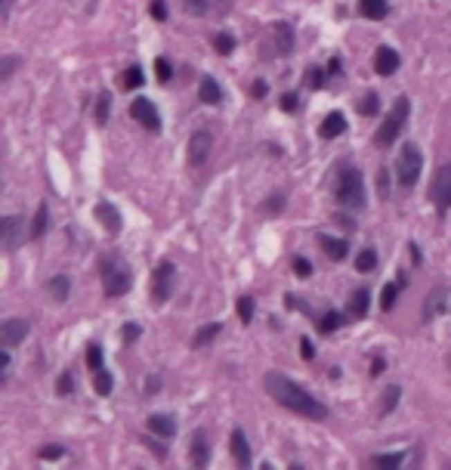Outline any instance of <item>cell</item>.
<instances>
[{
  "instance_id": "6da1fadb",
  "label": "cell",
  "mask_w": 451,
  "mask_h": 470,
  "mask_svg": "<svg viewBox=\"0 0 451 470\" xmlns=\"http://www.w3.org/2000/svg\"><path fill=\"white\" fill-rule=\"evenodd\" d=\"M263 387L278 406H284L288 412L303 415V418H313V421H324L328 418V408L315 399L313 393H306V387H300L297 381H291L288 374L282 372H269L263 377Z\"/></svg>"
},
{
  "instance_id": "7a4b0ae2",
  "label": "cell",
  "mask_w": 451,
  "mask_h": 470,
  "mask_svg": "<svg viewBox=\"0 0 451 470\" xmlns=\"http://www.w3.org/2000/svg\"><path fill=\"white\" fill-rule=\"evenodd\" d=\"M337 201L349 210L365 208V177L359 168H343L337 177Z\"/></svg>"
},
{
  "instance_id": "3957f363",
  "label": "cell",
  "mask_w": 451,
  "mask_h": 470,
  "mask_svg": "<svg viewBox=\"0 0 451 470\" xmlns=\"http://www.w3.org/2000/svg\"><path fill=\"white\" fill-rule=\"evenodd\" d=\"M99 275H102V288H105V294L109 297L127 294L130 282H134L127 263H121L118 257H102V260H99Z\"/></svg>"
},
{
  "instance_id": "277c9868",
  "label": "cell",
  "mask_w": 451,
  "mask_h": 470,
  "mask_svg": "<svg viewBox=\"0 0 451 470\" xmlns=\"http://www.w3.org/2000/svg\"><path fill=\"white\" fill-rule=\"evenodd\" d=\"M408 111H411L408 96H399L396 99V105H393V111L387 115V121H383L380 127H377V134H374V143L380 145V149H387V145L396 143V136L402 134V127H405V121H408Z\"/></svg>"
},
{
  "instance_id": "5b68a950",
  "label": "cell",
  "mask_w": 451,
  "mask_h": 470,
  "mask_svg": "<svg viewBox=\"0 0 451 470\" xmlns=\"http://www.w3.org/2000/svg\"><path fill=\"white\" fill-rule=\"evenodd\" d=\"M421 168H423V155L414 143H405L399 152V161H396V180H399L402 189H411L421 177Z\"/></svg>"
},
{
  "instance_id": "8992f818",
  "label": "cell",
  "mask_w": 451,
  "mask_h": 470,
  "mask_svg": "<svg viewBox=\"0 0 451 470\" xmlns=\"http://www.w3.org/2000/svg\"><path fill=\"white\" fill-rule=\"evenodd\" d=\"M174 263L161 260L155 266V275H151V300L155 303H167L170 294H174Z\"/></svg>"
},
{
  "instance_id": "52a82bcc",
  "label": "cell",
  "mask_w": 451,
  "mask_h": 470,
  "mask_svg": "<svg viewBox=\"0 0 451 470\" xmlns=\"http://www.w3.org/2000/svg\"><path fill=\"white\" fill-rule=\"evenodd\" d=\"M430 198H433L439 214H445V210L451 208V164L436 170L433 183H430Z\"/></svg>"
},
{
  "instance_id": "ba28073f",
  "label": "cell",
  "mask_w": 451,
  "mask_h": 470,
  "mask_svg": "<svg viewBox=\"0 0 451 470\" xmlns=\"http://www.w3.org/2000/svg\"><path fill=\"white\" fill-rule=\"evenodd\" d=\"M0 238H3V251H16L25 238V220L16 214H6L0 220Z\"/></svg>"
},
{
  "instance_id": "9c48e42d",
  "label": "cell",
  "mask_w": 451,
  "mask_h": 470,
  "mask_svg": "<svg viewBox=\"0 0 451 470\" xmlns=\"http://www.w3.org/2000/svg\"><path fill=\"white\" fill-rule=\"evenodd\" d=\"M130 115H134L145 130H151V134H158V130H161V118H158L155 102H149L145 96H136V99H134V105H130Z\"/></svg>"
},
{
  "instance_id": "30bf717a",
  "label": "cell",
  "mask_w": 451,
  "mask_h": 470,
  "mask_svg": "<svg viewBox=\"0 0 451 470\" xmlns=\"http://www.w3.org/2000/svg\"><path fill=\"white\" fill-rule=\"evenodd\" d=\"M25 337H28V322L25 319H3L0 322V343H3L6 350L22 343Z\"/></svg>"
},
{
  "instance_id": "8fae6325",
  "label": "cell",
  "mask_w": 451,
  "mask_h": 470,
  "mask_svg": "<svg viewBox=\"0 0 451 470\" xmlns=\"http://www.w3.org/2000/svg\"><path fill=\"white\" fill-rule=\"evenodd\" d=\"M272 50L278 56H291L294 53V28L288 22H272Z\"/></svg>"
},
{
  "instance_id": "7c38bea8",
  "label": "cell",
  "mask_w": 451,
  "mask_h": 470,
  "mask_svg": "<svg viewBox=\"0 0 451 470\" xmlns=\"http://www.w3.org/2000/svg\"><path fill=\"white\" fill-rule=\"evenodd\" d=\"M210 134L208 130H195L192 134V140H189V164H195V168H201L204 161H208V155H210Z\"/></svg>"
},
{
  "instance_id": "4fadbf2b",
  "label": "cell",
  "mask_w": 451,
  "mask_h": 470,
  "mask_svg": "<svg viewBox=\"0 0 451 470\" xmlns=\"http://www.w3.org/2000/svg\"><path fill=\"white\" fill-rule=\"evenodd\" d=\"M399 65H402V59H399V53H396L393 47H377V53H374L377 75L389 78V75H396V71H399Z\"/></svg>"
},
{
  "instance_id": "5bb4252c",
  "label": "cell",
  "mask_w": 451,
  "mask_h": 470,
  "mask_svg": "<svg viewBox=\"0 0 451 470\" xmlns=\"http://www.w3.org/2000/svg\"><path fill=\"white\" fill-rule=\"evenodd\" d=\"M189 458H192V467H208L210 464V446H208V436H204L201 430H198V433H192Z\"/></svg>"
},
{
  "instance_id": "9a60e30c",
  "label": "cell",
  "mask_w": 451,
  "mask_h": 470,
  "mask_svg": "<svg viewBox=\"0 0 451 470\" xmlns=\"http://www.w3.org/2000/svg\"><path fill=\"white\" fill-rule=\"evenodd\" d=\"M229 452H232V458H235V464H241V467L250 464V446H248V436H244V430H232V436H229Z\"/></svg>"
},
{
  "instance_id": "2e32d148",
  "label": "cell",
  "mask_w": 451,
  "mask_h": 470,
  "mask_svg": "<svg viewBox=\"0 0 451 470\" xmlns=\"http://www.w3.org/2000/svg\"><path fill=\"white\" fill-rule=\"evenodd\" d=\"M93 214H96V220L102 223V226L109 229L111 235H115V233H121V214H118V208H115V204H109V201H99Z\"/></svg>"
},
{
  "instance_id": "e0dca14e",
  "label": "cell",
  "mask_w": 451,
  "mask_h": 470,
  "mask_svg": "<svg viewBox=\"0 0 451 470\" xmlns=\"http://www.w3.org/2000/svg\"><path fill=\"white\" fill-rule=\"evenodd\" d=\"M318 248L331 257V260H343L349 251V238H334V235H318Z\"/></svg>"
},
{
  "instance_id": "ac0fdd59",
  "label": "cell",
  "mask_w": 451,
  "mask_h": 470,
  "mask_svg": "<svg viewBox=\"0 0 451 470\" xmlns=\"http://www.w3.org/2000/svg\"><path fill=\"white\" fill-rule=\"evenodd\" d=\"M445 300H448V288L445 284H436L433 294H430V300H427V307H423V322H430L433 316L445 313Z\"/></svg>"
},
{
  "instance_id": "d6986e66",
  "label": "cell",
  "mask_w": 451,
  "mask_h": 470,
  "mask_svg": "<svg viewBox=\"0 0 451 470\" xmlns=\"http://www.w3.org/2000/svg\"><path fill=\"white\" fill-rule=\"evenodd\" d=\"M149 430L155 436H161V440H170V436L176 433L174 415H149Z\"/></svg>"
},
{
  "instance_id": "ffe728a7",
  "label": "cell",
  "mask_w": 451,
  "mask_h": 470,
  "mask_svg": "<svg viewBox=\"0 0 451 470\" xmlns=\"http://www.w3.org/2000/svg\"><path fill=\"white\" fill-rule=\"evenodd\" d=\"M322 140H334V136H340V134H347V118L340 115V111H331L328 118L322 121Z\"/></svg>"
},
{
  "instance_id": "44dd1931",
  "label": "cell",
  "mask_w": 451,
  "mask_h": 470,
  "mask_svg": "<svg viewBox=\"0 0 451 470\" xmlns=\"http://www.w3.org/2000/svg\"><path fill=\"white\" fill-rule=\"evenodd\" d=\"M46 294H50L56 303H65L71 294V279L68 275H53V279L46 282Z\"/></svg>"
},
{
  "instance_id": "7402d4cb",
  "label": "cell",
  "mask_w": 451,
  "mask_h": 470,
  "mask_svg": "<svg viewBox=\"0 0 451 470\" xmlns=\"http://www.w3.org/2000/svg\"><path fill=\"white\" fill-rule=\"evenodd\" d=\"M402 284H405V275H399L396 282L383 284V294H380V309L383 313H389V309L396 307V300H399V294H402Z\"/></svg>"
},
{
  "instance_id": "603a6c76",
  "label": "cell",
  "mask_w": 451,
  "mask_h": 470,
  "mask_svg": "<svg viewBox=\"0 0 451 470\" xmlns=\"http://www.w3.org/2000/svg\"><path fill=\"white\" fill-rule=\"evenodd\" d=\"M359 12L365 19L380 22V19H387V12H389V0H359Z\"/></svg>"
},
{
  "instance_id": "cb8c5ba5",
  "label": "cell",
  "mask_w": 451,
  "mask_h": 470,
  "mask_svg": "<svg viewBox=\"0 0 451 470\" xmlns=\"http://www.w3.org/2000/svg\"><path fill=\"white\" fill-rule=\"evenodd\" d=\"M198 96H201V102H208V105L223 102V90H220V84H217L210 75H204V78H201V90H198Z\"/></svg>"
},
{
  "instance_id": "d4e9b609",
  "label": "cell",
  "mask_w": 451,
  "mask_h": 470,
  "mask_svg": "<svg viewBox=\"0 0 451 470\" xmlns=\"http://www.w3.org/2000/svg\"><path fill=\"white\" fill-rule=\"evenodd\" d=\"M368 307H371V291L368 288H356L353 297H349V313H353L356 319H362V316L368 313Z\"/></svg>"
},
{
  "instance_id": "484cf974",
  "label": "cell",
  "mask_w": 451,
  "mask_h": 470,
  "mask_svg": "<svg viewBox=\"0 0 451 470\" xmlns=\"http://www.w3.org/2000/svg\"><path fill=\"white\" fill-rule=\"evenodd\" d=\"M399 399H402V387H399V383H393V387H387V390H383V396H380V406H377V412H380V415H389L396 406H399Z\"/></svg>"
},
{
  "instance_id": "4316f807",
  "label": "cell",
  "mask_w": 451,
  "mask_h": 470,
  "mask_svg": "<svg viewBox=\"0 0 451 470\" xmlns=\"http://www.w3.org/2000/svg\"><path fill=\"white\" fill-rule=\"evenodd\" d=\"M109 111H111V93H109V90H99L96 111H93V118H96L99 127H105V124H109Z\"/></svg>"
},
{
  "instance_id": "83f0119b",
  "label": "cell",
  "mask_w": 451,
  "mask_h": 470,
  "mask_svg": "<svg viewBox=\"0 0 451 470\" xmlns=\"http://www.w3.org/2000/svg\"><path fill=\"white\" fill-rule=\"evenodd\" d=\"M217 334H223V325H220V322H210V325L198 328L195 334H192V347H204V343H210Z\"/></svg>"
},
{
  "instance_id": "f1b7e54d",
  "label": "cell",
  "mask_w": 451,
  "mask_h": 470,
  "mask_svg": "<svg viewBox=\"0 0 451 470\" xmlns=\"http://www.w3.org/2000/svg\"><path fill=\"white\" fill-rule=\"evenodd\" d=\"M402 461H405V452L374 455V458H371V467H377V470H393V467H402Z\"/></svg>"
},
{
  "instance_id": "f546056e",
  "label": "cell",
  "mask_w": 451,
  "mask_h": 470,
  "mask_svg": "<svg viewBox=\"0 0 451 470\" xmlns=\"http://www.w3.org/2000/svg\"><path fill=\"white\" fill-rule=\"evenodd\" d=\"M46 217H50V208H46V204H41V208H37V214H35V223H31V229H28L31 242L44 238V233H46Z\"/></svg>"
},
{
  "instance_id": "4dcf8cb0",
  "label": "cell",
  "mask_w": 451,
  "mask_h": 470,
  "mask_svg": "<svg viewBox=\"0 0 451 470\" xmlns=\"http://www.w3.org/2000/svg\"><path fill=\"white\" fill-rule=\"evenodd\" d=\"M142 81H145V75H142V69H139V65H130V69L121 75V87L124 90H139V87H142Z\"/></svg>"
},
{
  "instance_id": "1f68e13d",
  "label": "cell",
  "mask_w": 451,
  "mask_h": 470,
  "mask_svg": "<svg viewBox=\"0 0 451 470\" xmlns=\"http://www.w3.org/2000/svg\"><path fill=\"white\" fill-rule=\"evenodd\" d=\"M111 387H115V377L105 372V368H99L96 377H93V390H96V396H111Z\"/></svg>"
},
{
  "instance_id": "d6a6232c",
  "label": "cell",
  "mask_w": 451,
  "mask_h": 470,
  "mask_svg": "<svg viewBox=\"0 0 451 470\" xmlns=\"http://www.w3.org/2000/svg\"><path fill=\"white\" fill-rule=\"evenodd\" d=\"M343 325V313H337V309H328V313L318 319V331L322 334H331V331H337Z\"/></svg>"
},
{
  "instance_id": "836d02e7",
  "label": "cell",
  "mask_w": 451,
  "mask_h": 470,
  "mask_svg": "<svg viewBox=\"0 0 451 470\" xmlns=\"http://www.w3.org/2000/svg\"><path fill=\"white\" fill-rule=\"evenodd\" d=\"M183 10L195 19H210V0H183Z\"/></svg>"
},
{
  "instance_id": "e575fe53",
  "label": "cell",
  "mask_w": 451,
  "mask_h": 470,
  "mask_svg": "<svg viewBox=\"0 0 451 470\" xmlns=\"http://www.w3.org/2000/svg\"><path fill=\"white\" fill-rule=\"evenodd\" d=\"M214 50L220 53V56H229V53L235 50V37H232L229 31H220V35L214 37Z\"/></svg>"
},
{
  "instance_id": "d590c367",
  "label": "cell",
  "mask_w": 451,
  "mask_h": 470,
  "mask_svg": "<svg viewBox=\"0 0 451 470\" xmlns=\"http://www.w3.org/2000/svg\"><path fill=\"white\" fill-rule=\"evenodd\" d=\"M238 319H241V322L254 319V297H250V294L238 297Z\"/></svg>"
},
{
  "instance_id": "8d00e7d4",
  "label": "cell",
  "mask_w": 451,
  "mask_h": 470,
  "mask_svg": "<svg viewBox=\"0 0 451 470\" xmlns=\"http://www.w3.org/2000/svg\"><path fill=\"white\" fill-rule=\"evenodd\" d=\"M377 266V254H374V251H362V254H359V260H356V269H359V273H371V269H374Z\"/></svg>"
},
{
  "instance_id": "74e56055",
  "label": "cell",
  "mask_w": 451,
  "mask_h": 470,
  "mask_svg": "<svg viewBox=\"0 0 451 470\" xmlns=\"http://www.w3.org/2000/svg\"><path fill=\"white\" fill-rule=\"evenodd\" d=\"M306 81H309V87L322 90V87H324V81H328V75H324L322 65H313V69H309V75H306Z\"/></svg>"
},
{
  "instance_id": "f35d334b",
  "label": "cell",
  "mask_w": 451,
  "mask_h": 470,
  "mask_svg": "<svg viewBox=\"0 0 451 470\" xmlns=\"http://www.w3.org/2000/svg\"><path fill=\"white\" fill-rule=\"evenodd\" d=\"M155 75H158V81L161 84H167L170 81V75H174V69H170V62L164 56H158L155 59Z\"/></svg>"
},
{
  "instance_id": "ab89813d",
  "label": "cell",
  "mask_w": 451,
  "mask_h": 470,
  "mask_svg": "<svg viewBox=\"0 0 451 470\" xmlns=\"http://www.w3.org/2000/svg\"><path fill=\"white\" fill-rule=\"evenodd\" d=\"M87 365L93 368V372L102 368V350H99V343H90L87 347Z\"/></svg>"
},
{
  "instance_id": "60d3db41",
  "label": "cell",
  "mask_w": 451,
  "mask_h": 470,
  "mask_svg": "<svg viewBox=\"0 0 451 470\" xmlns=\"http://www.w3.org/2000/svg\"><path fill=\"white\" fill-rule=\"evenodd\" d=\"M377 109H380V99H377V93H368V96H365L362 102H359V111H362V115H374Z\"/></svg>"
},
{
  "instance_id": "b9f144b4",
  "label": "cell",
  "mask_w": 451,
  "mask_h": 470,
  "mask_svg": "<svg viewBox=\"0 0 451 470\" xmlns=\"http://www.w3.org/2000/svg\"><path fill=\"white\" fill-rule=\"evenodd\" d=\"M294 273L300 275V279H309V275H313V266H309L306 257H294Z\"/></svg>"
},
{
  "instance_id": "7bdbcfd3",
  "label": "cell",
  "mask_w": 451,
  "mask_h": 470,
  "mask_svg": "<svg viewBox=\"0 0 451 470\" xmlns=\"http://www.w3.org/2000/svg\"><path fill=\"white\" fill-rule=\"evenodd\" d=\"M16 65H19V56H6L3 59V69H0V81H10V75L16 71Z\"/></svg>"
},
{
  "instance_id": "ee69618b",
  "label": "cell",
  "mask_w": 451,
  "mask_h": 470,
  "mask_svg": "<svg viewBox=\"0 0 451 470\" xmlns=\"http://www.w3.org/2000/svg\"><path fill=\"white\" fill-rule=\"evenodd\" d=\"M139 334H142V328H139V325H136V322H127V325H124V328H121V337H124V341H127V343H134V341H136V337H139Z\"/></svg>"
},
{
  "instance_id": "f6af8a7d",
  "label": "cell",
  "mask_w": 451,
  "mask_h": 470,
  "mask_svg": "<svg viewBox=\"0 0 451 470\" xmlns=\"http://www.w3.org/2000/svg\"><path fill=\"white\" fill-rule=\"evenodd\" d=\"M71 390H75V374H71V372H65L62 377H59V393H62V396H68Z\"/></svg>"
},
{
  "instance_id": "bcb514c9",
  "label": "cell",
  "mask_w": 451,
  "mask_h": 470,
  "mask_svg": "<svg viewBox=\"0 0 451 470\" xmlns=\"http://www.w3.org/2000/svg\"><path fill=\"white\" fill-rule=\"evenodd\" d=\"M151 16H155L158 22H164V19H167V3H164V0H151Z\"/></svg>"
},
{
  "instance_id": "7dc6e473",
  "label": "cell",
  "mask_w": 451,
  "mask_h": 470,
  "mask_svg": "<svg viewBox=\"0 0 451 470\" xmlns=\"http://www.w3.org/2000/svg\"><path fill=\"white\" fill-rule=\"evenodd\" d=\"M232 0H210V16H223V12H229Z\"/></svg>"
},
{
  "instance_id": "c3c4849f",
  "label": "cell",
  "mask_w": 451,
  "mask_h": 470,
  "mask_svg": "<svg viewBox=\"0 0 451 470\" xmlns=\"http://www.w3.org/2000/svg\"><path fill=\"white\" fill-rule=\"evenodd\" d=\"M278 105H282V111H297V93H284Z\"/></svg>"
},
{
  "instance_id": "681fc988",
  "label": "cell",
  "mask_w": 451,
  "mask_h": 470,
  "mask_svg": "<svg viewBox=\"0 0 451 470\" xmlns=\"http://www.w3.org/2000/svg\"><path fill=\"white\" fill-rule=\"evenodd\" d=\"M62 446H44L41 449V458H62Z\"/></svg>"
},
{
  "instance_id": "f907efd6",
  "label": "cell",
  "mask_w": 451,
  "mask_h": 470,
  "mask_svg": "<svg viewBox=\"0 0 451 470\" xmlns=\"http://www.w3.org/2000/svg\"><path fill=\"white\" fill-rule=\"evenodd\" d=\"M300 353H303V359H306V362H309V359H313V356H315L313 343H309V341H306V337H303V341H300Z\"/></svg>"
},
{
  "instance_id": "816d5d0a",
  "label": "cell",
  "mask_w": 451,
  "mask_h": 470,
  "mask_svg": "<svg viewBox=\"0 0 451 470\" xmlns=\"http://www.w3.org/2000/svg\"><path fill=\"white\" fill-rule=\"evenodd\" d=\"M282 204H284V195H282V192H278L275 198H269V204H266V208L272 210V214H278V210H282Z\"/></svg>"
},
{
  "instance_id": "f5cc1de1",
  "label": "cell",
  "mask_w": 451,
  "mask_h": 470,
  "mask_svg": "<svg viewBox=\"0 0 451 470\" xmlns=\"http://www.w3.org/2000/svg\"><path fill=\"white\" fill-rule=\"evenodd\" d=\"M250 93H254V99H263V96H266V81H254Z\"/></svg>"
},
{
  "instance_id": "db71d44e",
  "label": "cell",
  "mask_w": 451,
  "mask_h": 470,
  "mask_svg": "<svg viewBox=\"0 0 451 470\" xmlns=\"http://www.w3.org/2000/svg\"><path fill=\"white\" fill-rule=\"evenodd\" d=\"M145 446H149L151 452L158 455V458H164V446H158V442H151V440H145Z\"/></svg>"
},
{
  "instance_id": "11a10c76",
  "label": "cell",
  "mask_w": 451,
  "mask_h": 470,
  "mask_svg": "<svg viewBox=\"0 0 451 470\" xmlns=\"http://www.w3.org/2000/svg\"><path fill=\"white\" fill-rule=\"evenodd\" d=\"M383 368H387V362H383V359H374V365H371V374H380Z\"/></svg>"
},
{
  "instance_id": "9f6ffc18",
  "label": "cell",
  "mask_w": 451,
  "mask_h": 470,
  "mask_svg": "<svg viewBox=\"0 0 451 470\" xmlns=\"http://www.w3.org/2000/svg\"><path fill=\"white\" fill-rule=\"evenodd\" d=\"M328 71H331V75H337V71H340V59H331V65H328Z\"/></svg>"
},
{
  "instance_id": "6f0895ef",
  "label": "cell",
  "mask_w": 451,
  "mask_h": 470,
  "mask_svg": "<svg viewBox=\"0 0 451 470\" xmlns=\"http://www.w3.org/2000/svg\"><path fill=\"white\" fill-rule=\"evenodd\" d=\"M145 390H149V393H158V381H155V377H151V381H145Z\"/></svg>"
},
{
  "instance_id": "680465c9",
  "label": "cell",
  "mask_w": 451,
  "mask_h": 470,
  "mask_svg": "<svg viewBox=\"0 0 451 470\" xmlns=\"http://www.w3.org/2000/svg\"><path fill=\"white\" fill-rule=\"evenodd\" d=\"M10 6H12V0H3V10H0V12L6 16V12H10Z\"/></svg>"
}]
</instances>
